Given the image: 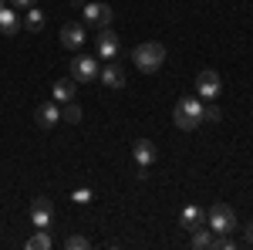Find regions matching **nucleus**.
Segmentation results:
<instances>
[{"label":"nucleus","mask_w":253,"mask_h":250,"mask_svg":"<svg viewBox=\"0 0 253 250\" xmlns=\"http://www.w3.org/2000/svg\"><path fill=\"white\" fill-rule=\"evenodd\" d=\"M20 31H24V20H20L17 7L10 10V7H0V34L3 38H17Z\"/></svg>","instance_id":"9b49d317"},{"label":"nucleus","mask_w":253,"mask_h":250,"mask_svg":"<svg viewBox=\"0 0 253 250\" xmlns=\"http://www.w3.org/2000/svg\"><path fill=\"white\" fill-rule=\"evenodd\" d=\"M156 142L152 139H135V146H132V159H135L138 169H149L152 162H156Z\"/></svg>","instance_id":"9d476101"},{"label":"nucleus","mask_w":253,"mask_h":250,"mask_svg":"<svg viewBox=\"0 0 253 250\" xmlns=\"http://www.w3.org/2000/svg\"><path fill=\"white\" fill-rule=\"evenodd\" d=\"M213 237H216V233L210 230V227H199V230H193L189 244H193L196 250H206V247H213Z\"/></svg>","instance_id":"f3484780"},{"label":"nucleus","mask_w":253,"mask_h":250,"mask_svg":"<svg viewBox=\"0 0 253 250\" xmlns=\"http://www.w3.org/2000/svg\"><path fill=\"white\" fill-rule=\"evenodd\" d=\"M17 10H27V7H38V0H14Z\"/></svg>","instance_id":"5701e85b"},{"label":"nucleus","mask_w":253,"mask_h":250,"mask_svg":"<svg viewBox=\"0 0 253 250\" xmlns=\"http://www.w3.org/2000/svg\"><path fill=\"white\" fill-rule=\"evenodd\" d=\"M112 14H115V10H112V7H108V3H84V20H88V24H91V27H98V31H101V27H112Z\"/></svg>","instance_id":"0eeeda50"},{"label":"nucleus","mask_w":253,"mask_h":250,"mask_svg":"<svg viewBox=\"0 0 253 250\" xmlns=\"http://www.w3.org/2000/svg\"><path fill=\"white\" fill-rule=\"evenodd\" d=\"M98 61L95 58H88V54H78V58L71 61V78L78 81V85H88V81H95L98 78Z\"/></svg>","instance_id":"423d86ee"},{"label":"nucleus","mask_w":253,"mask_h":250,"mask_svg":"<svg viewBox=\"0 0 253 250\" xmlns=\"http://www.w3.org/2000/svg\"><path fill=\"white\" fill-rule=\"evenodd\" d=\"M98 75H101V81H105V88H112V92L125 88V68H122L118 61H105V68H101Z\"/></svg>","instance_id":"f8f14e48"},{"label":"nucleus","mask_w":253,"mask_h":250,"mask_svg":"<svg viewBox=\"0 0 253 250\" xmlns=\"http://www.w3.org/2000/svg\"><path fill=\"white\" fill-rule=\"evenodd\" d=\"M132 61H135V68L142 71V75H152V71L162 68V61H166V48H162L159 41H145V44L135 48Z\"/></svg>","instance_id":"f03ea898"},{"label":"nucleus","mask_w":253,"mask_h":250,"mask_svg":"<svg viewBox=\"0 0 253 250\" xmlns=\"http://www.w3.org/2000/svg\"><path fill=\"white\" fill-rule=\"evenodd\" d=\"M196 92H199V98H216L219 92H223V81H219V75L216 71H199L196 75Z\"/></svg>","instance_id":"6e6552de"},{"label":"nucleus","mask_w":253,"mask_h":250,"mask_svg":"<svg viewBox=\"0 0 253 250\" xmlns=\"http://www.w3.org/2000/svg\"><path fill=\"white\" fill-rule=\"evenodd\" d=\"M64 247H68V250H84V247H88V237L75 233V237H68V240H64Z\"/></svg>","instance_id":"aec40b11"},{"label":"nucleus","mask_w":253,"mask_h":250,"mask_svg":"<svg viewBox=\"0 0 253 250\" xmlns=\"http://www.w3.org/2000/svg\"><path fill=\"white\" fill-rule=\"evenodd\" d=\"M219 108H216V105H203V122H219Z\"/></svg>","instance_id":"4be33fe9"},{"label":"nucleus","mask_w":253,"mask_h":250,"mask_svg":"<svg viewBox=\"0 0 253 250\" xmlns=\"http://www.w3.org/2000/svg\"><path fill=\"white\" fill-rule=\"evenodd\" d=\"M81 105L78 101H64V108H61V122H71V125H78L81 122Z\"/></svg>","instance_id":"6ab92c4d"},{"label":"nucleus","mask_w":253,"mask_h":250,"mask_svg":"<svg viewBox=\"0 0 253 250\" xmlns=\"http://www.w3.org/2000/svg\"><path fill=\"white\" fill-rule=\"evenodd\" d=\"M172 122H175V129H182V132L199 129L203 125V101L196 95H182L172 108Z\"/></svg>","instance_id":"f257e3e1"},{"label":"nucleus","mask_w":253,"mask_h":250,"mask_svg":"<svg viewBox=\"0 0 253 250\" xmlns=\"http://www.w3.org/2000/svg\"><path fill=\"white\" fill-rule=\"evenodd\" d=\"M34 122H38L41 129H54V125L61 122V108H58V101H54V98H51V101H44L38 112H34Z\"/></svg>","instance_id":"ddd939ff"},{"label":"nucleus","mask_w":253,"mask_h":250,"mask_svg":"<svg viewBox=\"0 0 253 250\" xmlns=\"http://www.w3.org/2000/svg\"><path fill=\"white\" fill-rule=\"evenodd\" d=\"M91 196H95V193L88 190V186H81V190L71 193V200H75V203H81V206H84V203H91Z\"/></svg>","instance_id":"412c9836"},{"label":"nucleus","mask_w":253,"mask_h":250,"mask_svg":"<svg viewBox=\"0 0 253 250\" xmlns=\"http://www.w3.org/2000/svg\"><path fill=\"white\" fill-rule=\"evenodd\" d=\"M51 92H54V101H58V105H64V101H75V92H78V81H75V78H58Z\"/></svg>","instance_id":"2eb2a0df"},{"label":"nucleus","mask_w":253,"mask_h":250,"mask_svg":"<svg viewBox=\"0 0 253 250\" xmlns=\"http://www.w3.org/2000/svg\"><path fill=\"white\" fill-rule=\"evenodd\" d=\"M179 223H182V227H186L189 233L199 230V227H206V210H203V206H193V203H189L186 210L179 213Z\"/></svg>","instance_id":"4468645a"},{"label":"nucleus","mask_w":253,"mask_h":250,"mask_svg":"<svg viewBox=\"0 0 253 250\" xmlns=\"http://www.w3.org/2000/svg\"><path fill=\"white\" fill-rule=\"evenodd\" d=\"M0 7H3V0H0Z\"/></svg>","instance_id":"393cba45"},{"label":"nucleus","mask_w":253,"mask_h":250,"mask_svg":"<svg viewBox=\"0 0 253 250\" xmlns=\"http://www.w3.org/2000/svg\"><path fill=\"white\" fill-rule=\"evenodd\" d=\"M24 27H27V34H41V31H44V14H41L38 7H27V14H24Z\"/></svg>","instance_id":"dca6fc26"},{"label":"nucleus","mask_w":253,"mask_h":250,"mask_svg":"<svg viewBox=\"0 0 253 250\" xmlns=\"http://www.w3.org/2000/svg\"><path fill=\"white\" fill-rule=\"evenodd\" d=\"M95 51L101 61H118V54H122V41H118V34L112 31V27H101L95 38Z\"/></svg>","instance_id":"20e7f679"},{"label":"nucleus","mask_w":253,"mask_h":250,"mask_svg":"<svg viewBox=\"0 0 253 250\" xmlns=\"http://www.w3.org/2000/svg\"><path fill=\"white\" fill-rule=\"evenodd\" d=\"M84 41H88V34H84V27H81L78 20H71V24L61 27V44H64L68 51H81Z\"/></svg>","instance_id":"1a4fd4ad"},{"label":"nucleus","mask_w":253,"mask_h":250,"mask_svg":"<svg viewBox=\"0 0 253 250\" xmlns=\"http://www.w3.org/2000/svg\"><path fill=\"white\" fill-rule=\"evenodd\" d=\"M31 227L34 230H51L54 227V210H51V203L38 196L34 203H31Z\"/></svg>","instance_id":"39448f33"},{"label":"nucleus","mask_w":253,"mask_h":250,"mask_svg":"<svg viewBox=\"0 0 253 250\" xmlns=\"http://www.w3.org/2000/svg\"><path fill=\"white\" fill-rule=\"evenodd\" d=\"M206 227L219 237V233H233L240 223H236V213L233 206H226V203H213L210 210H206Z\"/></svg>","instance_id":"7ed1b4c3"},{"label":"nucleus","mask_w":253,"mask_h":250,"mask_svg":"<svg viewBox=\"0 0 253 250\" xmlns=\"http://www.w3.org/2000/svg\"><path fill=\"white\" fill-rule=\"evenodd\" d=\"M51 247H54V240L47 230H38L34 237H27V250H51Z\"/></svg>","instance_id":"a211bd4d"},{"label":"nucleus","mask_w":253,"mask_h":250,"mask_svg":"<svg viewBox=\"0 0 253 250\" xmlns=\"http://www.w3.org/2000/svg\"><path fill=\"white\" fill-rule=\"evenodd\" d=\"M243 240H247V244H250V247H253V223H250V227H247V237H243Z\"/></svg>","instance_id":"b1692460"}]
</instances>
